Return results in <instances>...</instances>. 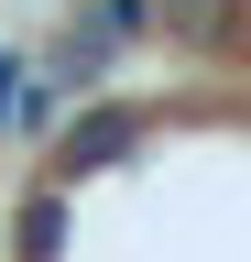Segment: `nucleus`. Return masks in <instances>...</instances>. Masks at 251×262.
<instances>
[{
    "label": "nucleus",
    "instance_id": "f257e3e1",
    "mask_svg": "<svg viewBox=\"0 0 251 262\" xmlns=\"http://www.w3.org/2000/svg\"><path fill=\"white\" fill-rule=\"evenodd\" d=\"M55 110H66V88H55L33 55H0V131L33 142V131H55Z\"/></svg>",
    "mask_w": 251,
    "mask_h": 262
},
{
    "label": "nucleus",
    "instance_id": "f03ea898",
    "mask_svg": "<svg viewBox=\"0 0 251 262\" xmlns=\"http://www.w3.org/2000/svg\"><path fill=\"white\" fill-rule=\"evenodd\" d=\"M131 142H142V120H131V110H99V120H77L66 142H55V186H87L99 164H120Z\"/></svg>",
    "mask_w": 251,
    "mask_h": 262
},
{
    "label": "nucleus",
    "instance_id": "7ed1b4c3",
    "mask_svg": "<svg viewBox=\"0 0 251 262\" xmlns=\"http://www.w3.org/2000/svg\"><path fill=\"white\" fill-rule=\"evenodd\" d=\"M109 55H120V44L99 33V11H77V22H66V44H55V66H44V77L66 88V98H87V88L109 77Z\"/></svg>",
    "mask_w": 251,
    "mask_h": 262
},
{
    "label": "nucleus",
    "instance_id": "20e7f679",
    "mask_svg": "<svg viewBox=\"0 0 251 262\" xmlns=\"http://www.w3.org/2000/svg\"><path fill=\"white\" fill-rule=\"evenodd\" d=\"M153 22H164L175 44H230V22H240V0H153Z\"/></svg>",
    "mask_w": 251,
    "mask_h": 262
},
{
    "label": "nucleus",
    "instance_id": "39448f33",
    "mask_svg": "<svg viewBox=\"0 0 251 262\" xmlns=\"http://www.w3.org/2000/svg\"><path fill=\"white\" fill-rule=\"evenodd\" d=\"M22 241H33V251L66 241V196H33V208H22Z\"/></svg>",
    "mask_w": 251,
    "mask_h": 262
},
{
    "label": "nucleus",
    "instance_id": "423d86ee",
    "mask_svg": "<svg viewBox=\"0 0 251 262\" xmlns=\"http://www.w3.org/2000/svg\"><path fill=\"white\" fill-rule=\"evenodd\" d=\"M99 33H109V44H131V33H153V0H99Z\"/></svg>",
    "mask_w": 251,
    "mask_h": 262
}]
</instances>
